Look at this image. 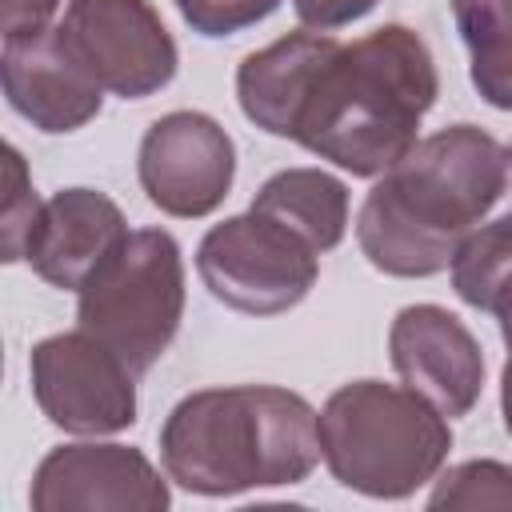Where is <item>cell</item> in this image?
<instances>
[{"mask_svg":"<svg viewBox=\"0 0 512 512\" xmlns=\"http://www.w3.org/2000/svg\"><path fill=\"white\" fill-rule=\"evenodd\" d=\"M432 96L428 52L408 28H380L352 48L324 40L284 136L356 176H372L412 148Z\"/></svg>","mask_w":512,"mask_h":512,"instance_id":"1","label":"cell"},{"mask_svg":"<svg viewBox=\"0 0 512 512\" xmlns=\"http://www.w3.org/2000/svg\"><path fill=\"white\" fill-rule=\"evenodd\" d=\"M508 152L468 124L412 144L360 216V244L376 268L400 276L440 272L456 240L504 192Z\"/></svg>","mask_w":512,"mask_h":512,"instance_id":"2","label":"cell"},{"mask_svg":"<svg viewBox=\"0 0 512 512\" xmlns=\"http://www.w3.org/2000/svg\"><path fill=\"white\" fill-rule=\"evenodd\" d=\"M312 408L280 388H232L188 396L160 440L176 484L228 496L260 484H300L316 464Z\"/></svg>","mask_w":512,"mask_h":512,"instance_id":"3","label":"cell"},{"mask_svg":"<svg viewBox=\"0 0 512 512\" xmlns=\"http://www.w3.org/2000/svg\"><path fill=\"white\" fill-rule=\"evenodd\" d=\"M320 448L340 484L368 496H404L440 464L448 428L416 396L356 384L336 392L320 416Z\"/></svg>","mask_w":512,"mask_h":512,"instance_id":"4","label":"cell"},{"mask_svg":"<svg viewBox=\"0 0 512 512\" xmlns=\"http://www.w3.org/2000/svg\"><path fill=\"white\" fill-rule=\"evenodd\" d=\"M180 320V260L168 232H136L80 288V328L144 372Z\"/></svg>","mask_w":512,"mask_h":512,"instance_id":"5","label":"cell"},{"mask_svg":"<svg viewBox=\"0 0 512 512\" xmlns=\"http://www.w3.org/2000/svg\"><path fill=\"white\" fill-rule=\"evenodd\" d=\"M316 248L292 228L252 208L244 220L212 228L200 244V276L212 296L244 312H280L316 280Z\"/></svg>","mask_w":512,"mask_h":512,"instance_id":"6","label":"cell"},{"mask_svg":"<svg viewBox=\"0 0 512 512\" xmlns=\"http://www.w3.org/2000/svg\"><path fill=\"white\" fill-rule=\"evenodd\" d=\"M56 40L92 84L120 96H144L176 68V48L144 0H72Z\"/></svg>","mask_w":512,"mask_h":512,"instance_id":"7","label":"cell"},{"mask_svg":"<svg viewBox=\"0 0 512 512\" xmlns=\"http://www.w3.org/2000/svg\"><path fill=\"white\" fill-rule=\"evenodd\" d=\"M36 396L48 420L72 432H108L132 424V380L128 364L100 340L56 336L36 348Z\"/></svg>","mask_w":512,"mask_h":512,"instance_id":"8","label":"cell"},{"mask_svg":"<svg viewBox=\"0 0 512 512\" xmlns=\"http://www.w3.org/2000/svg\"><path fill=\"white\" fill-rule=\"evenodd\" d=\"M140 176L152 204L176 216H200L220 204L232 180V144L212 120L176 112L148 132L140 148Z\"/></svg>","mask_w":512,"mask_h":512,"instance_id":"9","label":"cell"},{"mask_svg":"<svg viewBox=\"0 0 512 512\" xmlns=\"http://www.w3.org/2000/svg\"><path fill=\"white\" fill-rule=\"evenodd\" d=\"M124 240L128 236L116 204L100 192L72 188L36 216L24 256L44 280L60 288H84Z\"/></svg>","mask_w":512,"mask_h":512,"instance_id":"10","label":"cell"},{"mask_svg":"<svg viewBox=\"0 0 512 512\" xmlns=\"http://www.w3.org/2000/svg\"><path fill=\"white\" fill-rule=\"evenodd\" d=\"M392 348H396V368L412 392L420 388L448 416L472 408L480 392V360L456 316L440 308H408L396 320Z\"/></svg>","mask_w":512,"mask_h":512,"instance_id":"11","label":"cell"},{"mask_svg":"<svg viewBox=\"0 0 512 512\" xmlns=\"http://www.w3.org/2000/svg\"><path fill=\"white\" fill-rule=\"evenodd\" d=\"M8 100L44 132H68L100 108V84H92L60 48L56 28L4 40Z\"/></svg>","mask_w":512,"mask_h":512,"instance_id":"12","label":"cell"},{"mask_svg":"<svg viewBox=\"0 0 512 512\" xmlns=\"http://www.w3.org/2000/svg\"><path fill=\"white\" fill-rule=\"evenodd\" d=\"M252 208L292 228L308 248H332L344 232L348 200L332 176L296 168V172H280L276 180H268Z\"/></svg>","mask_w":512,"mask_h":512,"instance_id":"13","label":"cell"},{"mask_svg":"<svg viewBox=\"0 0 512 512\" xmlns=\"http://www.w3.org/2000/svg\"><path fill=\"white\" fill-rule=\"evenodd\" d=\"M456 20L472 48L476 88L512 108V0H456Z\"/></svg>","mask_w":512,"mask_h":512,"instance_id":"14","label":"cell"},{"mask_svg":"<svg viewBox=\"0 0 512 512\" xmlns=\"http://www.w3.org/2000/svg\"><path fill=\"white\" fill-rule=\"evenodd\" d=\"M456 292L492 312H512V216L496 220L456 252Z\"/></svg>","mask_w":512,"mask_h":512,"instance_id":"15","label":"cell"},{"mask_svg":"<svg viewBox=\"0 0 512 512\" xmlns=\"http://www.w3.org/2000/svg\"><path fill=\"white\" fill-rule=\"evenodd\" d=\"M444 504H460V508L512 504V468H500V464H464V468H456L432 492V508H444Z\"/></svg>","mask_w":512,"mask_h":512,"instance_id":"16","label":"cell"},{"mask_svg":"<svg viewBox=\"0 0 512 512\" xmlns=\"http://www.w3.org/2000/svg\"><path fill=\"white\" fill-rule=\"evenodd\" d=\"M184 20L204 36L236 32L252 20H264L280 0H176Z\"/></svg>","mask_w":512,"mask_h":512,"instance_id":"17","label":"cell"},{"mask_svg":"<svg viewBox=\"0 0 512 512\" xmlns=\"http://www.w3.org/2000/svg\"><path fill=\"white\" fill-rule=\"evenodd\" d=\"M372 0H296V12L304 24H316V28H332V24H344L360 12H368Z\"/></svg>","mask_w":512,"mask_h":512,"instance_id":"18","label":"cell"},{"mask_svg":"<svg viewBox=\"0 0 512 512\" xmlns=\"http://www.w3.org/2000/svg\"><path fill=\"white\" fill-rule=\"evenodd\" d=\"M504 336H508V348H512V312H504ZM504 420L512 428V356H508V372H504Z\"/></svg>","mask_w":512,"mask_h":512,"instance_id":"19","label":"cell"},{"mask_svg":"<svg viewBox=\"0 0 512 512\" xmlns=\"http://www.w3.org/2000/svg\"><path fill=\"white\" fill-rule=\"evenodd\" d=\"M508 156H512V148H508Z\"/></svg>","mask_w":512,"mask_h":512,"instance_id":"20","label":"cell"}]
</instances>
